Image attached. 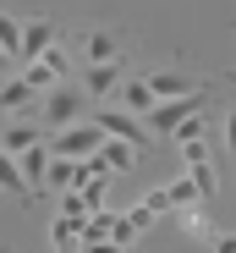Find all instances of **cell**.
Here are the masks:
<instances>
[{
	"label": "cell",
	"instance_id": "cell-1",
	"mask_svg": "<svg viewBox=\"0 0 236 253\" xmlns=\"http://www.w3.org/2000/svg\"><path fill=\"white\" fill-rule=\"evenodd\" d=\"M203 110V88H187V94H170V99H154L148 105V132L154 138H170L176 126L187 121V116H198Z\"/></svg>",
	"mask_w": 236,
	"mask_h": 253
},
{
	"label": "cell",
	"instance_id": "cell-2",
	"mask_svg": "<svg viewBox=\"0 0 236 253\" xmlns=\"http://www.w3.org/2000/svg\"><path fill=\"white\" fill-rule=\"evenodd\" d=\"M99 138H104V132H99L94 121H71V126H61V138H50L44 149H50V154H66V160H83V154L99 149Z\"/></svg>",
	"mask_w": 236,
	"mask_h": 253
},
{
	"label": "cell",
	"instance_id": "cell-3",
	"mask_svg": "<svg viewBox=\"0 0 236 253\" xmlns=\"http://www.w3.org/2000/svg\"><path fill=\"white\" fill-rule=\"evenodd\" d=\"M83 110H88V94H71V88H55L44 94V121L50 126H71V121H83Z\"/></svg>",
	"mask_w": 236,
	"mask_h": 253
},
{
	"label": "cell",
	"instance_id": "cell-4",
	"mask_svg": "<svg viewBox=\"0 0 236 253\" xmlns=\"http://www.w3.org/2000/svg\"><path fill=\"white\" fill-rule=\"evenodd\" d=\"M94 126H99L104 138H127L132 149H143V143H148V132H143V126H137V116H127L121 105H104V110L94 116Z\"/></svg>",
	"mask_w": 236,
	"mask_h": 253
},
{
	"label": "cell",
	"instance_id": "cell-5",
	"mask_svg": "<svg viewBox=\"0 0 236 253\" xmlns=\"http://www.w3.org/2000/svg\"><path fill=\"white\" fill-rule=\"evenodd\" d=\"M198 198V187H192V176H181V182H170V187H154L148 198H143V209L148 215H170V209H181V204H192Z\"/></svg>",
	"mask_w": 236,
	"mask_h": 253
},
{
	"label": "cell",
	"instance_id": "cell-6",
	"mask_svg": "<svg viewBox=\"0 0 236 253\" xmlns=\"http://www.w3.org/2000/svg\"><path fill=\"white\" fill-rule=\"evenodd\" d=\"M55 22H22V44H17V66L22 61H38V55H44L50 44H55Z\"/></svg>",
	"mask_w": 236,
	"mask_h": 253
},
{
	"label": "cell",
	"instance_id": "cell-7",
	"mask_svg": "<svg viewBox=\"0 0 236 253\" xmlns=\"http://www.w3.org/2000/svg\"><path fill=\"white\" fill-rule=\"evenodd\" d=\"M99 165H104V171L110 176H121V171H132V165H137V149L127 143V138H99Z\"/></svg>",
	"mask_w": 236,
	"mask_h": 253
},
{
	"label": "cell",
	"instance_id": "cell-8",
	"mask_svg": "<svg viewBox=\"0 0 236 253\" xmlns=\"http://www.w3.org/2000/svg\"><path fill=\"white\" fill-rule=\"evenodd\" d=\"M44 165H50L44 138H38V143H28V149L17 154V171H22V187H28V193H33V187H44Z\"/></svg>",
	"mask_w": 236,
	"mask_h": 253
},
{
	"label": "cell",
	"instance_id": "cell-9",
	"mask_svg": "<svg viewBox=\"0 0 236 253\" xmlns=\"http://www.w3.org/2000/svg\"><path fill=\"white\" fill-rule=\"evenodd\" d=\"M127 72H121V61H99V66H88L83 72V94H94V99H104V94H115V83H121Z\"/></svg>",
	"mask_w": 236,
	"mask_h": 253
},
{
	"label": "cell",
	"instance_id": "cell-10",
	"mask_svg": "<svg viewBox=\"0 0 236 253\" xmlns=\"http://www.w3.org/2000/svg\"><path fill=\"white\" fill-rule=\"evenodd\" d=\"M83 61H88V66H99V61H121V39L104 33V28L83 33Z\"/></svg>",
	"mask_w": 236,
	"mask_h": 253
},
{
	"label": "cell",
	"instance_id": "cell-11",
	"mask_svg": "<svg viewBox=\"0 0 236 253\" xmlns=\"http://www.w3.org/2000/svg\"><path fill=\"white\" fill-rule=\"evenodd\" d=\"M77 182H83V160H66V154H50V165H44V187L66 193V187H77Z\"/></svg>",
	"mask_w": 236,
	"mask_h": 253
},
{
	"label": "cell",
	"instance_id": "cell-12",
	"mask_svg": "<svg viewBox=\"0 0 236 253\" xmlns=\"http://www.w3.org/2000/svg\"><path fill=\"white\" fill-rule=\"evenodd\" d=\"M115 94H121V110H127V116H148V105H154V94H148L143 77H121Z\"/></svg>",
	"mask_w": 236,
	"mask_h": 253
},
{
	"label": "cell",
	"instance_id": "cell-13",
	"mask_svg": "<svg viewBox=\"0 0 236 253\" xmlns=\"http://www.w3.org/2000/svg\"><path fill=\"white\" fill-rule=\"evenodd\" d=\"M38 138H44V132H38L33 121H6V126H0V149H6L11 160H17L28 143H38Z\"/></svg>",
	"mask_w": 236,
	"mask_h": 253
},
{
	"label": "cell",
	"instance_id": "cell-14",
	"mask_svg": "<svg viewBox=\"0 0 236 253\" xmlns=\"http://www.w3.org/2000/svg\"><path fill=\"white\" fill-rule=\"evenodd\" d=\"M143 83H148V94H154V99H170V94L198 88V83H192V77H181V72H148Z\"/></svg>",
	"mask_w": 236,
	"mask_h": 253
},
{
	"label": "cell",
	"instance_id": "cell-15",
	"mask_svg": "<svg viewBox=\"0 0 236 253\" xmlns=\"http://www.w3.org/2000/svg\"><path fill=\"white\" fill-rule=\"evenodd\" d=\"M17 77L28 83L33 94H44V88H55V83H61V77L50 72V61H22V66H17Z\"/></svg>",
	"mask_w": 236,
	"mask_h": 253
},
{
	"label": "cell",
	"instance_id": "cell-16",
	"mask_svg": "<svg viewBox=\"0 0 236 253\" xmlns=\"http://www.w3.org/2000/svg\"><path fill=\"white\" fill-rule=\"evenodd\" d=\"M50 248H55V253H77V220L55 215V226H50Z\"/></svg>",
	"mask_w": 236,
	"mask_h": 253
},
{
	"label": "cell",
	"instance_id": "cell-17",
	"mask_svg": "<svg viewBox=\"0 0 236 253\" xmlns=\"http://www.w3.org/2000/svg\"><path fill=\"white\" fill-rule=\"evenodd\" d=\"M170 220H176V226H181L187 237H209V231H214V226H209V220H203V215H198V209H192V204L170 209Z\"/></svg>",
	"mask_w": 236,
	"mask_h": 253
},
{
	"label": "cell",
	"instance_id": "cell-18",
	"mask_svg": "<svg viewBox=\"0 0 236 253\" xmlns=\"http://www.w3.org/2000/svg\"><path fill=\"white\" fill-rule=\"evenodd\" d=\"M17 44H22V22L11 11H0V50L11 55V66H17Z\"/></svg>",
	"mask_w": 236,
	"mask_h": 253
},
{
	"label": "cell",
	"instance_id": "cell-19",
	"mask_svg": "<svg viewBox=\"0 0 236 253\" xmlns=\"http://www.w3.org/2000/svg\"><path fill=\"white\" fill-rule=\"evenodd\" d=\"M0 193H17V198H28V187H22V171H17V160L0 149Z\"/></svg>",
	"mask_w": 236,
	"mask_h": 253
},
{
	"label": "cell",
	"instance_id": "cell-20",
	"mask_svg": "<svg viewBox=\"0 0 236 253\" xmlns=\"http://www.w3.org/2000/svg\"><path fill=\"white\" fill-rule=\"evenodd\" d=\"M33 99V88H28V83L17 77V83H6V88H0V116H11V110H22Z\"/></svg>",
	"mask_w": 236,
	"mask_h": 253
},
{
	"label": "cell",
	"instance_id": "cell-21",
	"mask_svg": "<svg viewBox=\"0 0 236 253\" xmlns=\"http://www.w3.org/2000/svg\"><path fill=\"white\" fill-rule=\"evenodd\" d=\"M61 215H66V220H83V215H88V204H83V193H77V187L61 193Z\"/></svg>",
	"mask_w": 236,
	"mask_h": 253
},
{
	"label": "cell",
	"instance_id": "cell-22",
	"mask_svg": "<svg viewBox=\"0 0 236 253\" xmlns=\"http://www.w3.org/2000/svg\"><path fill=\"white\" fill-rule=\"evenodd\" d=\"M209 253H236V237L231 231H209Z\"/></svg>",
	"mask_w": 236,
	"mask_h": 253
},
{
	"label": "cell",
	"instance_id": "cell-23",
	"mask_svg": "<svg viewBox=\"0 0 236 253\" xmlns=\"http://www.w3.org/2000/svg\"><path fill=\"white\" fill-rule=\"evenodd\" d=\"M0 72H11V55H6V50H0Z\"/></svg>",
	"mask_w": 236,
	"mask_h": 253
}]
</instances>
